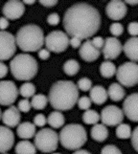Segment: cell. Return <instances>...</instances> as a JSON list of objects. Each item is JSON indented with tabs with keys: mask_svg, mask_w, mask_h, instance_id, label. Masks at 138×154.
I'll list each match as a JSON object with an SVG mask.
<instances>
[{
	"mask_svg": "<svg viewBox=\"0 0 138 154\" xmlns=\"http://www.w3.org/2000/svg\"><path fill=\"white\" fill-rule=\"evenodd\" d=\"M99 11L87 3H77L68 8L63 15L62 24L67 35L86 39L93 36L101 27Z\"/></svg>",
	"mask_w": 138,
	"mask_h": 154,
	"instance_id": "1",
	"label": "cell"
},
{
	"mask_svg": "<svg viewBox=\"0 0 138 154\" xmlns=\"http://www.w3.org/2000/svg\"><path fill=\"white\" fill-rule=\"evenodd\" d=\"M79 100V89L71 81H59L50 88L48 102L58 111L72 109Z\"/></svg>",
	"mask_w": 138,
	"mask_h": 154,
	"instance_id": "2",
	"label": "cell"
},
{
	"mask_svg": "<svg viewBox=\"0 0 138 154\" xmlns=\"http://www.w3.org/2000/svg\"><path fill=\"white\" fill-rule=\"evenodd\" d=\"M44 39L43 31L35 24H27L21 27L15 35L17 46L23 52L39 51L44 45Z\"/></svg>",
	"mask_w": 138,
	"mask_h": 154,
	"instance_id": "3",
	"label": "cell"
},
{
	"mask_svg": "<svg viewBox=\"0 0 138 154\" xmlns=\"http://www.w3.org/2000/svg\"><path fill=\"white\" fill-rule=\"evenodd\" d=\"M10 70L17 81L34 79L39 71V64L36 58L29 54H19L14 57L10 62Z\"/></svg>",
	"mask_w": 138,
	"mask_h": 154,
	"instance_id": "4",
	"label": "cell"
},
{
	"mask_svg": "<svg viewBox=\"0 0 138 154\" xmlns=\"http://www.w3.org/2000/svg\"><path fill=\"white\" fill-rule=\"evenodd\" d=\"M59 140L63 147L69 150L80 149L87 141L86 128L78 124H69L60 132Z\"/></svg>",
	"mask_w": 138,
	"mask_h": 154,
	"instance_id": "5",
	"label": "cell"
},
{
	"mask_svg": "<svg viewBox=\"0 0 138 154\" xmlns=\"http://www.w3.org/2000/svg\"><path fill=\"white\" fill-rule=\"evenodd\" d=\"M59 135L51 128H42L35 135V146L44 153H53L59 145Z\"/></svg>",
	"mask_w": 138,
	"mask_h": 154,
	"instance_id": "6",
	"label": "cell"
},
{
	"mask_svg": "<svg viewBox=\"0 0 138 154\" xmlns=\"http://www.w3.org/2000/svg\"><path fill=\"white\" fill-rule=\"evenodd\" d=\"M116 78L122 86L132 87L138 84V64L133 61L125 62L116 71Z\"/></svg>",
	"mask_w": 138,
	"mask_h": 154,
	"instance_id": "7",
	"label": "cell"
},
{
	"mask_svg": "<svg viewBox=\"0 0 138 154\" xmlns=\"http://www.w3.org/2000/svg\"><path fill=\"white\" fill-rule=\"evenodd\" d=\"M44 44L46 49L50 52L62 53L67 49L69 45L68 35L60 30L53 31L45 36Z\"/></svg>",
	"mask_w": 138,
	"mask_h": 154,
	"instance_id": "8",
	"label": "cell"
},
{
	"mask_svg": "<svg viewBox=\"0 0 138 154\" xmlns=\"http://www.w3.org/2000/svg\"><path fill=\"white\" fill-rule=\"evenodd\" d=\"M15 36L6 31H0V61L13 57L17 51Z\"/></svg>",
	"mask_w": 138,
	"mask_h": 154,
	"instance_id": "9",
	"label": "cell"
},
{
	"mask_svg": "<svg viewBox=\"0 0 138 154\" xmlns=\"http://www.w3.org/2000/svg\"><path fill=\"white\" fill-rule=\"evenodd\" d=\"M124 112L116 105H108L102 110L100 119L103 125L108 126H115L122 124L124 120Z\"/></svg>",
	"mask_w": 138,
	"mask_h": 154,
	"instance_id": "10",
	"label": "cell"
},
{
	"mask_svg": "<svg viewBox=\"0 0 138 154\" xmlns=\"http://www.w3.org/2000/svg\"><path fill=\"white\" fill-rule=\"evenodd\" d=\"M18 89L12 81L0 82V104L12 105L18 97Z\"/></svg>",
	"mask_w": 138,
	"mask_h": 154,
	"instance_id": "11",
	"label": "cell"
},
{
	"mask_svg": "<svg viewBox=\"0 0 138 154\" xmlns=\"http://www.w3.org/2000/svg\"><path fill=\"white\" fill-rule=\"evenodd\" d=\"M4 17L11 20H15L20 18L25 13V6L22 1L18 0H11L5 3L2 9Z\"/></svg>",
	"mask_w": 138,
	"mask_h": 154,
	"instance_id": "12",
	"label": "cell"
},
{
	"mask_svg": "<svg viewBox=\"0 0 138 154\" xmlns=\"http://www.w3.org/2000/svg\"><path fill=\"white\" fill-rule=\"evenodd\" d=\"M122 51H123V46H122L119 39L114 38V36L107 38L105 39L103 54L107 60H111L117 58Z\"/></svg>",
	"mask_w": 138,
	"mask_h": 154,
	"instance_id": "13",
	"label": "cell"
},
{
	"mask_svg": "<svg viewBox=\"0 0 138 154\" xmlns=\"http://www.w3.org/2000/svg\"><path fill=\"white\" fill-rule=\"evenodd\" d=\"M123 112L129 120L138 123V93L130 94L125 99Z\"/></svg>",
	"mask_w": 138,
	"mask_h": 154,
	"instance_id": "14",
	"label": "cell"
},
{
	"mask_svg": "<svg viewBox=\"0 0 138 154\" xmlns=\"http://www.w3.org/2000/svg\"><path fill=\"white\" fill-rule=\"evenodd\" d=\"M127 13H128V8H127L125 2L119 1V0L110 1L105 7V14L108 18L112 20L123 19Z\"/></svg>",
	"mask_w": 138,
	"mask_h": 154,
	"instance_id": "15",
	"label": "cell"
},
{
	"mask_svg": "<svg viewBox=\"0 0 138 154\" xmlns=\"http://www.w3.org/2000/svg\"><path fill=\"white\" fill-rule=\"evenodd\" d=\"M14 144V134L9 127L0 125V153L12 149Z\"/></svg>",
	"mask_w": 138,
	"mask_h": 154,
	"instance_id": "16",
	"label": "cell"
},
{
	"mask_svg": "<svg viewBox=\"0 0 138 154\" xmlns=\"http://www.w3.org/2000/svg\"><path fill=\"white\" fill-rule=\"evenodd\" d=\"M79 54L83 60L86 62H92L100 57L101 52L93 46L91 40H86L80 47Z\"/></svg>",
	"mask_w": 138,
	"mask_h": 154,
	"instance_id": "17",
	"label": "cell"
},
{
	"mask_svg": "<svg viewBox=\"0 0 138 154\" xmlns=\"http://www.w3.org/2000/svg\"><path fill=\"white\" fill-rule=\"evenodd\" d=\"M3 124L7 127H15L20 124V111L15 106H10L4 111L1 118Z\"/></svg>",
	"mask_w": 138,
	"mask_h": 154,
	"instance_id": "18",
	"label": "cell"
},
{
	"mask_svg": "<svg viewBox=\"0 0 138 154\" xmlns=\"http://www.w3.org/2000/svg\"><path fill=\"white\" fill-rule=\"evenodd\" d=\"M123 51L127 57H129L131 61H138V36H133L123 46Z\"/></svg>",
	"mask_w": 138,
	"mask_h": 154,
	"instance_id": "19",
	"label": "cell"
},
{
	"mask_svg": "<svg viewBox=\"0 0 138 154\" xmlns=\"http://www.w3.org/2000/svg\"><path fill=\"white\" fill-rule=\"evenodd\" d=\"M89 98L91 100V102L95 104L101 105L107 102L108 98V91L105 90L102 85H95L89 90Z\"/></svg>",
	"mask_w": 138,
	"mask_h": 154,
	"instance_id": "20",
	"label": "cell"
},
{
	"mask_svg": "<svg viewBox=\"0 0 138 154\" xmlns=\"http://www.w3.org/2000/svg\"><path fill=\"white\" fill-rule=\"evenodd\" d=\"M36 125L34 124L30 123V122H23L17 125V134L20 138V139L23 140H28L31 138L35 137L36 130Z\"/></svg>",
	"mask_w": 138,
	"mask_h": 154,
	"instance_id": "21",
	"label": "cell"
},
{
	"mask_svg": "<svg viewBox=\"0 0 138 154\" xmlns=\"http://www.w3.org/2000/svg\"><path fill=\"white\" fill-rule=\"evenodd\" d=\"M92 139L97 142H104L108 139V130L107 126L103 124H96L94 125L90 131Z\"/></svg>",
	"mask_w": 138,
	"mask_h": 154,
	"instance_id": "22",
	"label": "cell"
},
{
	"mask_svg": "<svg viewBox=\"0 0 138 154\" xmlns=\"http://www.w3.org/2000/svg\"><path fill=\"white\" fill-rule=\"evenodd\" d=\"M108 95L111 99V100H113V102H120V100H122L125 98L126 92H125L124 87L122 86L120 83L113 82V83H111L108 87Z\"/></svg>",
	"mask_w": 138,
	"mask_h": 154,
	"instance_id": "23",
	"label": "cell"
},
{
	"mask_svg": "<svg viewBox=\"0 0 138 154\" xmlns=\"http://www.w3.org/2000/svg\"><path fill=\"white\" fill-rule=\"evenodd\" d=\"M65 123V119L61 111H53L47 118V124L53 128H60Z\"/></svg>",
	"mask_w": 138,
	"mask_h": 154,
	"instance_id": "24",
	"label": "cell"
},
{
	"mask_svg": "<svg viewBox=\"0 0 138 154\" xmlns=\"http://www.w3.org/2000/svg\"><path fill=\"white\" fill-rule=\"evenodd\" d=\"M36 147L33 143L28 140H23L15 146V154H36Z\"/></svg>",
	"mask_w": 138,
	"mask_h": 154,
	"instance_id": "25",
	"label": "cell"
},
{
	"mask_svg": "<svg viewBox=\"0 0 138 154\" xmlns=\"http://www.w3.org/2000/svg\"><path fill=\"white\" fill-rule=\"evenodd\" d=\"M116 71H117V68H116L114 63L111 62L110 60H105L101 63L100 73L104 78L105 79L112 78L114 75H116Z\"/></svg>",
	"mask_w": 138,
	"mask_h": 154,
	"instance_id": "26",
	"label": "cell"
},
{
	"mask_svg": "<svg viewBox=\"0 0 138 154\" xmlns=\"http://www.w3.org/2000/svg\"><path fill=\"white\" fill-rule=\"evenodd\" d=\"M47 103H48V98L43 94H36L35 96L32 97L31 105L34 109L36 110H42L44 109Z\"/></svg>",
	"mask_w": 138,
	"mask_h": 154,
	"instance_id": "27",
	"label": "cell"
},
{
	"mask_svg": "<svg viewBox=\"0 0 138 154\" xmlns=\"http://www.w3.org/2000/svg\"><path fill=\"white\" fill-rule=\"evenodd\" d=\"M83 121L86 125H96L100 121V115L97 111L88 109L86 110V112L83 114Z\"/></svg>",
	"mask_w": 138,
	"mask_h": 154,
	"instance_id": "28",
	"label": "cell"
},
{
	"mask_svg": "<svg viewBox=\"0 0 138 154\" xmlns=\"http://www.w3.org/2000/svg\"><path fill=\"white\" fill-rule=\"evenodd\" d=\"M80 70V64L76 60H68L63 64V71L67 76H75Z\"/></svg>",
	"mask_w": 138,
	"mask_h": 154,
	"instance_id": "29",
	"label": "cell"
},
{
	"mask_svg": "<svg viewBox=\"0 0 138 154\" xmlns=\"http://www.w3.org/2000/svg\"><path fill=\"white\" fill-rule=\"evenodd\" d=\"M18 92L24 99H28V98H31V97H33L36 95L35 94L36 93V86H35L34 83L27 82L20 86Z\"/></svg>",
	"mask_w": 138,
	"mask_h": 154,
	"instance_id": "30",
	"label": "cell"
},
{
	"mask_svg": "<svg viewBox=\"0 0 138 154\" xmlns=\"http://www.w3.org/2000/svg\"><path fill=\"white\" fill-rule=\"evenodd\" d=\"M131 127L127 124H120L116 128V136L119 139H129L131 137Z\"/></svg>",
	"mask_w": 138,
	"mask_h": 154,
	"instance_id": "31",
	"label": "cell"
},
{
	"mask_svg": "<svg viewBox=\"0 0 138 154\" xmlns=\"http://www.w3.org/2000/svg\"><path fill=\"white\" fill-rule=\"evenodd\" d=\"M78 89L82 90V91H88L92 88V82L91 79H89L88 78H82L78 81L77 83Z\"/></svg>",
	"mask_w": 138,
	"mask_h": 154,
	"instance_id": "32",
	"label": "cell"
},
{
	"mask_svg": "<svg viewBox=\"0 0 138 154\" xmlns=\"http://www.w3.org/2000/svg\"><path fill=\"white\" fill-rule=\"evenodd\" d=\"M91 103L92 102H91V100H90V98L86 97V96L81 97L77 102L79 108L82 110H88L90 108V106H91Z\"/></svg>",
	"mask_w": 138,
	"mask_h": 154,
	"instance_id": "33",
	"label": "cell"
},
{
	"mask_svg": "<svg viewBox=\"0 0 138 154\" xmlns=\"http://www.w3.org/2000/svg\"><path fill=\"white\" fill-rule=\"evenodd\" d=\"M109 31H110V33L114 35V38H116V36H119V35H121L122 34H123L124 27H123V25H122L121 23L114 22V23H112L110 25Z\"/></svg>",
	"mask_w": 138,
	"mask_h": 154,
	"instance_id": "34",
	"label": "cell"
},
{
	"mask_svg": "<svg viewBox=\"0 0 138 154\" xmlns=\"http://www.w3.org/2000/svg\"><path fill=\"white\" fill-rule=\"evenodd\" d=\"M31 102L28 100V99H22L20 100L18 102V104H17V108L20 112H23V113H27L31 110Z\"/></svg>",
	"mask_w": 138,
	"mask_h": 154,
	"instance_id": "35",
	"label": "cell"
},
{
	"mask_svg": "<svg viewBox=\"0 0 138 154\" xmlns=\"http://www.w3.org/2000/svg\"><path fill=\"white\" fill-rule=\"evenodd\" d=\"M101 154H122V151L117 146L113 145H108L102 148Z\"/></svg>",
	"mask_w": 138,
	"mask_h": 154,
	"instance_id": "36",
	"label": "cell"
},
{
	"mask_svg": "<svg viewBox=\"0 0 138 154\" xmlns=\"http://www.w3.org/2000/svg\"><path fill=\"white\" fill-rule=\"evenodd\" d=\"M33 124L36 126L42 127V126H44L47 124V119H46V117L43 114H38V115L35 116Z\"/></svg>",
	"mask_w": 138,
	"mask_h": 154,
	"instance_id": "37",
	"label": "cell"
},
{
	"mask_svg": "<svg viewBox=\"0 0 138 154\" xmlns=\"http://www.w3.org/2000/svg\"><path fill=\"white\" fill-rule=\"evenodd\" d=\"M61 21V18H60V15L58 14L57 13H53V14H50L48 15V17H47V23L49 25H52V26H56L60 23Z\"/></svg>",
	"mask_w": 138,
	"mask_h": 154,
	"instance_id": "38",
	"label": "cell"
},
{
	"mask_svg": "<svg viewBox=\"0 0 138 154\" xmlns=\"http://www.w3.org/2000/svg\"><path fill=\"white\" fill-rule=\"evenodd\" d=\"M91 43L93 44L95 48H97L98 50H101V49H103V47H104L105 39L102 38V36H94L91 40Z\"/></svg>",
	"mask_w": 138,
	"mask_h": 154,
	"instance_id": "39",
	"label": "cell"
},
{
	"mask_svg": "<svg viewBox=\"0 0 138 154\" xmlns=\"http://www.w3.org/2000/svg\"><path fill=\"white\" fill-rule=\"evenodd\" d=\"M128 32H129V34L132 36L138 35V22L137 21H133V22H130L129 24Z\"/></svg>",
	"mask_w": 138,
	"mask_h": 154,
	"instance_id": "40",
	"label": "cell"
},
{
	"mask_svg": "<svg viewBox=\"0 0 138 154\" xmlns=\"http://www.w3.org/2000/svg\"><path fill=\"white\" fill-rule=\"evenodd\" d=\"M130 139H131L132 146H133L134 149L138 152V126L135 127V129L132 131Z\"/></svg>",
	"mask_w": 138,
	"mask_h": 154,
	"instance_id": "41",
	"label": "cell"
},
{
	"mask_svg": "<svg viewBox=\"0 0 138 154\" xmlns=\"http://www.w3.org/2000/svg\"><path fill=\"white\" fill-rule=\"evenodd\" d=\"M69 44H70L71 47H73L74 49H77V48H80L83 43H82L81 38H76V36H72V38L69 39Z\"/></svg>",
	"mask_w": 138,
	"mask_h": 154,
	"instance_id": "42",
	"label": "cell"
},
{
	"mask_svg": "<svg viewBox=\"0 0 138 154\" xmlns=\"http://www.w3.org/2000/svg\"><path fill=\"white\" fill-rule=\"evenodd\" d=\"M39 57L42 60H48L50 57V51L47 50L45 48H41L39 51Z\"/></svg>",
	"mask_w": 138,
	"mask_h": 154,
	"instance_id": "43",
	"label": "cell"
},
{
	"mask_svg": "<svg viewBox=\"0 0 138 154\" xmlns=\"http://www.w3.org/2000/svg\"><path fill=\"white\" fill-rule=\"evenodd\" d=\"M39 3L44 7H54L56 5L59 3L57 0H40Z\"/></svg>",
	"mask_w": 138,
	"mask_h": 154,
	"instance_id": "44",
	"label": "cell"
},
{
	"mask_svg": "<svg viewBox=\"0 0 138 154\" xmlns=\"http://www.w3.org/2000/svg\"><path fill=\"white\" fill-rule=\"evenodd\" d=\"M10 25L9 19H7L6 17H0V31H5Z\"/></svg>",
	"mask_w": 138,
	"mask_h": 154,
	"instance_id": "45",
	"label": "cell"
},
{
	"mask_svg": "<svg viewBox=\"0 0 138 154\" xmlns=\"http://www.w3.org/2000/svg\"><path fill=\"white\" fill-rule=\"evenodd\" d=\"M8 74V66L0 61V79H3Z\"/></svg>",
	"mask_w": 138,
	"mask_h": 154,
	"instance_id": "46",
	"label": "cell"
},
{
	"mask_svg": "<svg viewBox=\"0 0 138 154\" xmlns=\"http://www.w3.org/2000/svg\"><path fill=\"white\" fill-rule=\"evenodd\" d=\"M73 154H91V153L86 149H81V148H80V149H77Z\"/></svg>",
	"mask_w": 138,
	"mask_h": 154,
	"instance_id": "47",
	"label": "cell"
},
{
	"mask_svg": "<svg viewBox=\"0 0 138 154\" xmlns=\"http://www.w3.org/2000/svg\"><path fill=\"white\" fill-rule=\"evenodd\" d=\"M125 4H129V5H131V6H133V5H138V0H127Z\"/></svg>",
	"mask_w": 138,
	"mask_h": 154,
	"instance_id": "48",
	"label": "cell"
},
{
	"mask_svg": "<svg viewBox=\"0 0 138 154\" xmlns=\"http://www.w3.org/2000/svg\"><path fill=\"white\" fill-rule=\"evenodd\" d=\"M22 3L24 5H33V4L36 3V1H35V0H23Z\"/></svg>",
	"mask_w": 138,
	"mask_h": 154,
	"instance_id": "49",
	"label": "cell"
},
{
	"mask_svg": "<svg viewBox=\"0 0 138 154\" xmlns=\"http://www.w3.org/2000/svg\"><path fill=\"white\" fill-rule=\"evenodd\" d=\"M2 118V112H1V109H0V120Z\"/></svg>",
	"mask_w": 138,
	"mask_h": 154,
	"instance_id": "50",
	"label": "cell"
},
{
	"mask_svg": "<svg viewBox=\"0 0 138 154\" xmlns=\"http://www.w3.org/2000/svg\"><path fill=\"white\" fill-rule=\"evenodd\" d=\"M52 154H61V153H59V152H53Z\"/></svg>",
	"mask_w": 138,
	"mask_h": 154,
	"instance_id": "51",
	"label": "cell"
},
{
	"mask_svg": "<svg viewBox=\"0 0 138 154\" xmlns=\"http://www.w3.org/2000/svg\"><path fill=\"white\" fill-rule=\"evenodd\" d=\"M2 154H7V153H2Z\"/></svg>",
	"mask_w": 138,
	"mask_h": 154,
	"instance_id": "52",
	"label": "cell"
}]
</instances>
